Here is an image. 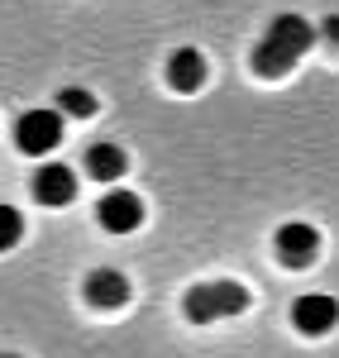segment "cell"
I'll return each mask as SVG.
<instances>
[{
	"mask_svg": "<svg viewBox=\"0 0 339 358\" xmlns=\"http://www.w3.org/2000/svg\"><path fill=\"white\" fill-rule=\"evenodd\" d=\"M0 358H20V354H0Z\"/></svg>",
	"mask_w": 339,
	"mask_h": 358,
	"instance_id": "14",
	"label": "cell"
},
{
	"mask_svg": "<svg viewBox=\"0 0 339 358\" xmlns=\"http://www.w3.org/2000/svg\"><path fill=\"white\" fill-rule=\"evenodd\" d=\"M34 196L43 201V206H67L72 196H77V172L67 163H43L38 172H34Z\"/></svg>",
	"mask_w": 339,
	"mask_h": 358,
	"instance_id": "7",
	"label": "cell"
},
{
	"mask_svg": "<svg viewBox=\"0 0 339 358\" xmlns=\"http://www.w3.org/2000/svg\"><path fill=\"white\" fill-rule=\"evenodd\" d=\"M182 310H187L192 325H215V320H229V315H244V310H249V287L234 282V277L196 282V287L182 296Z\"/></svg>",
	"mask_w": 339,
	"mask_h": 358,
	"instance_id": "2",
	"label": "cell"
},
{
	"mask_svg": "<svg viewBox=\"0 0 339 358\" xmlns=\"http://www.w3.org/2000/svg\"><path fill=\"white\" fill-rule=\"evenodd\" d=\"M62 120H91L96 115V96L86 91V86H67V91H57V106H53Z\"/></svg>",
	"mask_w": 339,
	"mask_h": 358,
	"instance_id": "11",
	"label": "cell"
},
{
	"mask_svg": "<svg viewBox=\"0 0 339 358\" xmlns=\"http://www.w3.org/2000/svg\"><path fill=\"white\" fill-rule=\"evenodd\" d=\"M96 220H101V229H110V234H134V229L143 224V196L124 192V187H115V192L101 196Z\"/></svg>",
	"mask_w": 339,
	"mask_h": 358,
	"instance_id": "5",
	"label": "cell"
},
{
	"mask_svg": "<svg viewBox=\"0 0 339 358\" xmlns=\"http://www.w3.org/2000/svg\"><path fill=\"white\" fill-rule=\"evenodd\" d=\"M62 129H67V120L57 110H24L20 120H15V143H20V153H53L57 143H62Z\"/></svg>",
	"mask_w": 339,
	"mask_h": 358,
	"instance_id": "3",
	"label": "cell"
},
{
	"mask_svg": "<svg viewBox=\"0 0 339 358\" xmlns=\"http://www.w3.org/2000/svg\"><path fill=\"white\" fill-rule=\"evenodd\" d=\"M82 167H86V177H96V182H120V177L129 172V158H124L120 143H110V138L101 143V138H96V143L86 148Z\"/></svg>",
	"mask_w": 339,
	"mask_h": 358,
	"instance_id": "9",
	"label": "cell"
},
{
	"mask_svg": "<svg viewBox=\"0 0 339 358\" xmlns=\"http://www.w3.org/2000/svg\"><path fill=\"white\" fill-rule=\"evenodd\" d=\"M320 38H330V43H339V15H330V20L320 24Z\"/></svg>",
	"mask_w": 339,
	"mask_h": 358,
	"instance_id": "13",
	"label": "cell"
},
{
	"mask_svg": "<svg viewBox=\"0 0 339 358\" xmlns=\"http://www.w3.org/2000/svg\"><path fill=\"white\" fill-rule=\"evenodd\" d=\"M20 239H24V215H20L15 206H5V201H0V253H5V248H15Z\"/></svg>",
	"mask_w": 339,
	"mask_h": 358,
	"instance_id": "12",
	"label": "cell"
},
{
	"mask_svg": "<svg viewBox=\"0 0 339 358\" xmlns=\"http://www.w3.org/2000/svg\"><path fill=\"white\" fill-rule=\"evenodd\" d=\"M168 82L172 91H182V96H196L201 86H205V57L196 48H177L168 57Z\"/></svg>",
	"mask_w": 339,
	"mask_h": 358,
	"instance_id": "10",
	"label": "cell"
},
{
	"mask_svg": "<svg viewBox=\"0 0 339 358\" xmlns=\"http://www.w3.org/2000/svg\"><path fill=\"white\" fill-rule=\"evenodd\" d=\"M273 244H277V258H282L287 268H306L320 253V229L311 220H287V224H277Z\"/></svg>",
	"mask_w": 339,
	"mask_h": 358,
	"instance_id": "4",
	"label": "cell"
},
{
	"mask_svg": "<svg viewBox=\"0 0 339 358\" xmlns=\"http://www.w3.org/2000/svg\"><path fill=\"white\" fill-rule=\"evenodd\" d=\"M291 325L301 334H330L339 325V301L330 292H306L291 301Z\"/></svg>",
	"mask_w": 339,
	"mask_h": 358,
	"instance_id": "6",
	"label": "cell"
},
{
	"mask_svg": "<svg viewBox=\"0 0 339 358\" xmlns=\"http://www.w3.org/2000/svg\"><path fill=\"white\" fill-rule=\"evenodd\" d=\"M86 301L96 310H115V306L129 301V277L115 273V268H91L86 273Z\"/></svg>",
	"mask_w": 339,
	"mask_h": 358,
	"instance_id": "8",
	"label": "cell"
},
{
	"mask_svg": "<svg viewBox=\"0 0 339 358\" xmlns=\"http://www.w3.org/2000/svg\"><path fill=\"white\" fill-rule=\"evenodd\" d=\"M311 43H315V24L306 15H277L254 48V72L282 77L301 62V53H311Z\"/></svg>",
	"mask_w": 339,
	"mask_h": 358,
	"instance_id": "1",
	"label": "cell"
}]
</instances>
